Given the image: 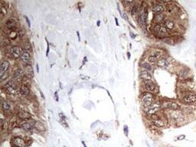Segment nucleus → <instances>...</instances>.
Instances as JSON below:
<instances>
[{
	"mask_svg": "<svg viewBox=\"0 0 196 147\" xmlns=\"http://www.w3.org/2000/svg\"><path fill=\"white\" fill-rule=\"evenodd\" d=\"M3 89L6 93L10 95L17 94L19 92V87L18 86V84L16 81H14L13 80H11L7 82L3 86Z\"/></svg>",
	"mask_w": 196,
	"mask_h": 147,
	"instance_id": "1",
	"label": "nucleus"
},
{
	"mask_svg": "<svg viewBox=\"0 0 196 147\" xmlns=\"http://www.w3.org/2000/svg\"><path fill=\"white\" fill-rule=\"evenodd\" d=\"M154 96L151 93H146L141 98V104L145 109L148 108L153 104Z\"/></svg>",
	"mask_w": 196,
	"mask_h": 147,
	"instance_id": "2",
	"label": "nucleus"
},
{
	"mask_svg": "<svg viewBox=\"0 0 196 147\" xmlns=\"http://www.w3.org/2000/svg\"><path fill=\"white\" fill-rule=\"evenodd\" d=\"M161 107H162L161 103H159V102L154 103L153 104H152L151 106H149L148 108L146 109L145 112H146V113L148 116H151L152 115L156 114L158 111H159V110H160V108H161Z\"/></svg>",
	"mask_w": 196,
	"mask_h": 147,
	"instance_id": "3",
	"label": "nucleus"
},
{
	"mask_svg": "<svg viewBox=\"0 0 196 147\" xmlns=\"http://www.w3.org/2000/svg\"><path fill=\"white\" fill-rule=\"evenodd\" d=\"M25 71L21 68H18L16 71H15L13 75H12V80L16 83L18 82H21L22 79L25 77Z\"/></svg>",
	"mask_w": 196,
	"mask_h": 147,
	"instance_id": "4",
	"label": "nucleus"
},
{
	"mask_svg": "<svg viewBox=\"0 0 196 147\" xmlns=\"http://www.w3.org/2000/svg\"><path fill=\"white\" fill-rule=\"evenodd\" d=\"M147 18H148V9L145 8L141 11V13L139 14V24L142 28H146L147 25Z\"/></svg>",
	"mask_w": 196,
	"mask_h": 147,
	"instance_id": "5",
	"label": "nucleus"
},
{
	"mask_svg": "<svg viewBox=\"0 0 196 147\" xmlns=\"http://www.w3.org/2000/svg\"><path fill=\"white\" fill-rule=\"evenodd\" d=\"M35 120H22V122L20 123V127L25 131H30L32 129L33 127H35Z\"/></svg>",
	"mask_w": 196,
	"mask_h": 147,
	"instance_id": "6",
	"label": "nucleus"
},
{
	"mask_svg": "<svg viewBox=\"0 0 196 147\" xmlns=\"http://www.w3.org/2000/svg\"><path fill=\"white\" fill-rule=\"evenodd\" d=\"M18 22L14 18H10L6 21L5 27L9 31H16Z\"/></svg>",
	"mask_w": 196,
	"mask_h": 147,
	"instance_id": "7",
	"label": "nucleus"
},
{
	"mask_svg": "<svg viewBox=\"0 0 196 147\" xmlns=\"http://www.w3.org/2000/svg\"><path fill=\"white\" fill-rule=\"evenodd\" d=\"M12 144L14 147H25V140L19 136H15L12 139Z\"/></svg>",
	"mask_w": 196,
	"mask_h": 147,
	"instance_id": "8",
	"label": "nucleus"
},
{
	"mask_svg": "<svg viewBox=\"0 0 196 147\" xmlns=\"http://www.w3.org/2000/svg\"><path fill=\"white\" fill-rule=\"evenodd\" d=\"M21 53L22 52L21 51L20 47H19L17 45H14V46L11 47V48H10V54L14 59H19V58H20Z\"/></svg>",
	"mask_w": 196,
	"mask_h": 147,
	"instance_id": "9",
	"label": "nucleus"
},
{
	"mask_svg": "<svg viewBox=\"0 0 196 147\" xmlns=\"http://www.w3.org/2000/svg\"><path fill=\"white\" fill-rule=\"evenodd\" d=\"M182 100L186 104H191L196 102V94L195 93H188L183 97Z\"/></svg>",
	"mask_w": 196,
	"mask_h": 147,
	"instance_id": "10",
	"label": "nucleus"
},
{
	"mask_svg": "<svg viewBox=\"0 0 196 147\" xmlns=\"http://www.w3.org/2000/svg\"><path fill=\"white\" fill-rule=\"evenodd\" d=\"M20 59L22 62L25 63V64H29L30 62H31V54H30L28 51L25 50L22 51Z\"/></svg>",
	"mask_w": 196,
	"mask_h": 147,
	"instance_id": "11",
	"label": "nucleus"
},
{
	"mask_svg": "<svg viewBox=\"0 0 196 147\" xmlns=\"http://www.w3.org/2000/svg\"><path fill=\"white\" fill-rule=\"evenodd\" d=\"M144 88L149 92H154L156 91V85L153 80H144Z\"/></svg>",
	"mask_w": 196,
	"mask_h": 147,
	"instance_id": "12",
	"label": "nucleus"
},
{
	"mask_svg": "<svg viewBox=\"0 0 196 147\" xmlns=\"http://www.w3.org/2000/svg\"><path fill=\"white\" fill-rule=\"evenodd\" d=\"M162 106L165 108V109H169L171 110H178L179 108V104H177L176 102L173 101H168V102H165Z\"/></svg>",
	"mask_w": 196,
	"mask_h": 147,
	"instance_id": "13",
	"label": "nucleus"
},
{
	"mask_svg": "<svg viewBox=\"0 0 196 147\" xmlns=\"http://www.w3.org/2000/svg\"><path fill=\"white\" fill-rule=\"evenodd\" d=\"M9 67H10V63L9 61L4 60L1 63V66H0V77L2 76L5 73L8 72Z\"/></svg>",
	"mask_w": 196,
	"mask_h": 147,
	"instance_id": "14",
	"label": "nucleus"
},
{
	"mask_svg": "<svg viewBox=\"0 0 196 147\" xmlns=\"http://www.w3.org/2000/svg\"><path fill=\"white\" fill-rule=\"evenodd\" d=\"M18 117L21 120H29L32 118V115L26 110H20L18 113Z\"/></svg>",
	"mask_w": 196,
	"mask_h": 147,
	"instance_id": "15",
	"label": "nucleus"
},
{
	"mask_svg": "<svg viewBox=\"0 0 196 147\" xmlns=\"http://www.w3.org/2000/svg\"><path fill=\"white\" fill-rule=\"evenodd\" d=\"M12 107V104L11 101L5 100L2 102V110L4 112L8 113V112L11 111Z\"/></svg>",
	"mask_w": 196,
	"mask_h": 147,
	"instance_id": "16",
	"label": "nucleus"
},
{
	"mask_svg": "<svg viewBox=\"0 0 196 147\" xmlns=\"http://www.w3.org/2000/svg\"><path fill=\"white\" fill-rule=\"evenodd\" d=\"M164 10H165V6L162 3H156V4L153 5V8H152V11L154 14L162 13V12H164Z\"/></svg>",
	"mask_w": 196,
	"mask_h": 147,
	"instance_id": "17",
	"label": "nucleus"
},
{
	"mask_svg": "<svg viewBox=\"0 0 196 147\" xmlns=\"http://www.w3.org/2000/svg\"><path fill=\"white\" fill-rule=\"evenodd\" d=\"M19 93L21 95H23V96H28L31 93V91H30V88L28 86L21 84L19 86Z\"/></svg>",
	"mask_w": 196,
	"mask_h": 147,
	"instance_id": "18",
	"label": "nucleus"
},
{
	"mask_svg": "<svg viewBox=\"0 0 196 147\" xmlns=\"http://www.w3.org/2000/svg\"><path fill=\"white\" fill-rule=\"evenodd\" d=\"M140 77L143 80H152L153 77L148 71H142L140 73Z\"/></svg>",
	"mask_w": 196,
	"mask_h": 147,
	"instance_id": "19",
	"label": "nucleus"
},
{
	"mask_svg": "<svg viewBox=\"0 0 196 147\" xmlns=\"http://www.w3.org/2000/svg\"><path fill=\"white\" fill-rule=\"evenodd\" d=\"M156 64H157L158 67L162 68H165L168 67L169 61H167V59H165V58H161V59L158 60Z\"/></svg>",
	"mask_w": 196,
	"mask_h": 147,
	"instance_id": "20",
	"label": "nucleus"
},
{
	"mask_svg": "<svg viewBox=\"0 0 196 147\" xmlns=\"http://www.w3.org/2000/svg\"><path fill=\"white\" fill-rule=\"evenodd\" d=\"M165 18V16L164 13H158V14H155V21L157 22V24H159L160 22H162V21H164Z\"/></svg>",
	"mask_w": 196,
	"mask_h": 147,
	"instance_id": "21",
	"label": "nucleus"
},
{
	"mask_svg": "<svg viewBox=\"0 0 196 147\" xmlns=\"http://www.w3.org/2000/svg\"><path fill=\"white\" fill-rule=\"evenodd\" d=\"M169 114H170L171 118H173V119H178L179 116H182V113H181V112L178 111V110H171Z\"/></svg>",
	"mask_w": 196,
	"mask_h": 147,
	"instance_id": "22",
	"label": "nucleus"
},
{
	"mask_svg": "<svg viewBox=\"0 0 196 147\" xmlns=\"http://www.w3.org/2000/svg\"><path fill=\"white\" fill-rule=\"evenodd\" d=\"M153 123L154 124V125H156V127H165V125H166V123H165L164 120H161V119H157V120H153Z\"/></svg>",
	"mask_w": 196,
	"mask_h": 147,
	"instance_id": "23",
	"label": "nucleus"
},
{
	"mask_svg": "<svg viewBox=\"0 0 196 147\" xmlns=\"http://www.w3.org/2000/svg\"><path fill=\"white\" fill-rule=\"evenodd\" d=\"M159 34H162V35H168V34H169V32H170V31L169 30V29L165 27V25H159Z\"/></svg>",
	"mask_w": 196,
	"mask_h": 147,
	"instance_id": "24",
	"label": "nucleus"
},
{
	"mask_svg": "<svg viewBox=\"0 0 196 147\" xmlns=\"http://www.w3.org/2000/svg\"><path fill=\"white\" fill-rule=\"evenodd\" d=\"M35 127L39 129L40 131H45V127L43 125V123H41V122H39V121H35Z\"/></svg>",
	"mask_w": 196,
	"mask_h": 147,
	"instance_id": "25",
	"label": "nucleus"
},
{
	"mask_svg": "<svg viewBox=\"0 0 196 147\" xmlns=\"http://www.w3.org/2000/svg\"><path fill=\"white\" fill-rule=\"evenodd\" d=\"M165 26L169 30H171V29H173L175 28V23L171 20H167L165 22Z\"/></svg>",
	"mask_w": 196,
	"mask_h": 147,
	"instance_id": "26",
	"label": "nucleus"
},
{
	"mask_svg": "<svg viewBox=\"0 0 196 147\" xmlns=\"http://www.w3.org/2000/svg\"><path fill=\"white\" fill-rule=\"evenodd\" d=\"M188 74V70L186 68H183L181 70V71L179 72V77L181 78H186V77Z\"/></svg>",
	"mask_w": 196,
	"mask_h": 147,
	"instance_id": "27",
	"label": "nucleus"
},
{
	"mask_svg": "<svg viewBox=\"0 0 196 147\" xmlns=\"http://www.w3.org/2000/svg\"><path fill=\"white\" fill-rule=\"evenodd\" d=\"M21 84H24V85H26V86H30V84H31V79H30L28 76L25 75V77H23V79H22L21 80Z\"/></svg>",
	"mask_w": 196,
	"mask_h": 147,
	"instance_id": "28",
	"label": "nucleus"
},
{
	"mask_svg": "<svg viewBox=\"0 0 196 147\" xmlns=\"http://www.w3.org/2000/svg\"><path fill=\"white\" fill-rule=\"evenodd\" d=\"M148 61H149V63H156V62L157 63V61H158V57L156 56L155 55H150L148 57Z\"/></svg>",
	"mask_w": 196,
	"mask_h": 147,
	"instance_id": "29",
	"label": "nucleus"
},
{
	"mask_svg": "<svg viewBox=\"0 0 196 147\" xmlns=\"http://www.w3.org/2000/svg\"><path fill=\"white\" fill-rule=\"evenodd\" d=\"M9 37L11 39H16L18 37V33L16 31H9Z\"/></svg>",
	"mask_w": 196,
	"mask_h": 147,
	"instance_id": "30",
	"label": "nucleus"
},
{
	"mask_svg": "<svg viewBox=\"0 0 196 147\" xmlns=\"http://www.w3.org/2000/svg\"><path fill=\"white\" fill-rule=\"evenodd\" d=\"M137 12H138V5H134L132 7V9H131L130 14H131V16H134L135 15L137 14Z\"/></svg>",
	"mask_w": 196,
	"mask_h": 147,
	"instance_id": "31",
	"label": "nucleus"
},
{
	"mask_svg": "<svg viewBox=\"0 0 196 147\" xmlns=\"http://www.w3.org/2000/svg\"><path fill=\"white\" fill-rule=\"evenodd\" d=\"M8 127V122L6 120H4L3 119H1V128L2 129H5Z\"/></svg>",
	"mask_w": 196,
	"mask_h": 147,
	"instance_id": "32",
	"label": "nucleus"
},
{
	"mask_svg": "<svg viewBox=\"0 0 196 147\" xmlns=\"http://www.w3.org/2000/svg\"><path fill=\"white\" fill-rule=\"evenodd\" d=\"M17 33H18V38H22L25 36V32L22 30V29H19V30L17 32Z\"/></svg>",
	"mask_w": 196,
	"mask_h": 147,
	"instance_id": "33",
	"label": "nucleus"
},
{
	"mask_svg": "<svg viewBox=\"0 0 196 147\" xmlns=\"http://www.w3.org/2000/svg\"><path fill=\"white\" fill-rule=\"evenodd\" d=\"M142 67L144 68L145 69H146V71H151L152 70V66L147 64V63H145V64H142Z\"/></svg>",
	"mask_w": 196,
	"mask_h": 147,
	"instance_id": "34",
	"label": "nucleus"
},
{
	"mask_svg": "<svg viewBox=\"0 0 196 147\" xmlns=\"http://www.w3.org/2000/svg\"><path fill=\"white\" fill-rule=\"evenodd\" d=\"M9 72H6V73H5L4 74L2 75V76H1L0 77H1V80L2 81H3V80H5V79H6L7 77H9Z\"/></svg>",
	"mask_w": 196,
	"mask_h": 147,
	"instance_id": "35",
	"label": "nucleus"
},
{
	"mask_svg": "<svg viewBox=\"0 0 196 147\" xmlns=\"http://www.w3.org/2000/svg\"><path fill=\"white\" fill-rule=\"evenodd\" d=\"M124 132H125L126 136H128V128H127V126H125L124 127Z\"/></svg>",
	"mask_w": 196,
	"mask_h": 147,
	"instance_id": "36",
	"label": "nucleus"
},
{
	"mask_svg": "<svg viewBox=\"0 0 196 147\" xmlns=\"http://www.w3.org/2000/svg\"><path fill=\"white\" fill-rule=\"evenodd\" d=\"M25 20H26V21H27V24H28V27H30V26H31V23H30V21H29V19H28V18L27 16H25Z\"/></svg>",
	"mask_w": 196,
	"mask_h": 147,
	"instance_id": "37",
	"label": "nucleus"
},
{
	"mask_svg": "<svg viewBox=\"0 0 196 147\" xmlns=\"http://www.w3.org/2000/svg\"><path fill=\"white\" fill-rule=\"evenodd\" d=\"M48 52H49V46H48H48H47V51H46V56H48Z\"/></svg>",
	"mask_w": 196,
	"mask_h": 147,
	"instance_id": "38",
	"label": "nucleus"
},
{
	"mask_svg": "<svg viewBox=\"0 0 196 147\" xmlns=\"http://www.w3.org/2000/svg\"><path fill=\"white\" fill-rule=\"evenodd\" d=\"M123 18H124V19H125V20H128L127 15H126V13H123Z\"/></svg>",
	"mask_w": 196,
	"mask_h": 147,
	"instance_id": "39",
	"label": "nucleus"
},
{
	"mask_svg": "<svg viewBox=\"0 0 196 147\" xmlns=\"http://www.w3.org/2000/svg\"><path fill=\"white\" fill-rule=\"evenodd\" d=\"M55 97L56 100H57V101H58V92H55Z\"/></svg>",
	"mask_w": 196,
	"mask_h": 147,
	"instance_id": "40",
	"label": "nucleus"
},
{
	"mask_svg": "<svg viewBox=\"0 0 196 147\" xmlns=\"http://www.w3.org/2000/svg\"><path fill=\"white\" fill-rule=\"evenodd\" d=\"M115 21H116V24H117V25H119V21H118V19H117V18H115Z\"/></svg>",
	"mask_w": 196,
	"mask_h": 147,
	"instance_id": "41",
	"label": "nucleus"
},
{
	"mask_svg": "<svg viewBox=\"0 0 196 147\" xmlns=\"http://www.w3.org/2000/svg\"><path fill=\"white\" fill-rule=\"evenodd\" d=\"M130 35H131V37H132V38H135V37H136V36H135V35H133L132 32H130Z\"/></svg>",
	"mask_w": 196,
	"mask_h": 147,
	"instance_id": "42",
	"label": "nucleus"
},
{
	"mask_svg": "<svg viewBox=\"0 0 196 147\" xmlns=\"http://www.w3.org/2000/svg\"><path fill=\"white\" fill-rule=\"evenodd\" d=\"M77 35L78 37V41H80V35H79V32H77Z\"/></svg>",
	"mask_w": 196,
	"mask_h": 147,
	"instance_id": "43",
	"label": "nucleus"
},
{
	"mask_svg": "<svg viewBox=\"0 0 196 147\" xmlns=\"http://www.w3.org/2000/svg\"><path fill=\"white\" fill-rule=\"evenodd\" d=\"M97 26H100V21H98L97 22Z\"/></svg>",
	"mask_w": 196,
	"mask_h": 147,
	"instance_id": "44",
	"label": "nucleus"
},
{
	"mask_svg": "<svg viewBox=\"0 0 196 147\" xmlns=\"http://www.w3.org/2000/svg\"><path fill=\"white\" fill-rule=\"evenodd\" d=\"M127 55H128V58H129V59H130V53L128 52L127 53Z\"/></svg>",
	"mask_w": 196,
	"mask_h": 147,
	"instance_id": "45",
	"label": "nucleus"
},
{
	"mask_svg": "<svg viewBox=\"0 0 196 147\" xmlns=\"http://www.w3.org/2000/svg\"><path fill=\"white\" fill-rule=\"evenodd\" d=\"M36 67H37V71H38V72H39V64H37V65H36Z\"/></svg>",
	"mask_w": 196,
	"mask_h": 147,
	"instance_id": "46",
	"label": "nucleus"
},
{
	"mask_svg": "<svg viewBox=\"0 0 196 147\" xmlns=\"http://www.w3.org/2000/svg\"><path fill=\"white\" fill-rule=\"evenodd\" d=\"M40 93H41V97H43V98H44V95H43V94H42V93H41V91H40Z\"/></svg>",
	"mask_w": 196,
	"mask_h": 147,
	"instance_id": "47",
	"label": "nucleus"
},
{
	"mask_svg": "<svg viewBox=\"0 0 196 147\" xmlns=\"http://www.w3.org/2000/svg\"><path fill=\"white\" fill-rule=\"evenodd\" d=\"M195 66H196V64H195Z\"/></svg>",
	"mask_w": 196,
	"mask_h": 147,
	"instance_id": "48",
	"label": "nucleus"
}]
</instances>
